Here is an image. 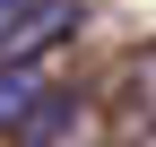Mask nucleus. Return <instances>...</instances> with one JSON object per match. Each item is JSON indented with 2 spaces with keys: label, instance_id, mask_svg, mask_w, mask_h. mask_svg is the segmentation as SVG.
<instances>
[{
  "label": "nucleus",
  "instance_id": "obj_2",
  "mask_svg": "<svg viewBox=\"0 0 156 147\" xmlns=\"http://www.w3.org/2000/svg\"><path fill=\"white\" fill-rule=\"evenodd\" d=\"M35 87H44V69H35V61H0V138H9V121L26 113Z\"/></svg>",
  "mask_w": 156,
  "mask_h": 147
},
{
  "label": "nucleus",
  "instance_id": "obj_1",
  "mask_svg": "<svg viewBox=\"0 0 156 147\" xmlns=\"http://www.w3.org/2000/svg\"><path fill=\"white\" fill-rule=\"evenodd\" d=\"M69 130H78V95H69V87H35L26 113L9 121V138H17V147H61Z\"/></svg>",
  "mask_w": 156,
  "mask_h": 147
},
{
  "label": "nucleus",
  "instance_id": "obj_3",
  "mask_svg": "<svg viewBox=\"0 0 156 147\" xmlns=\"http://www.w3.org/2000/svg\"><path fill=\"white\" fill-rule=\"evenodd\" d=\"M26 9H35V0H0V43H9V26H17Z\"/></svg>",
  "mask_w": 156,
  "mask_h": 147
}]
</instances>
